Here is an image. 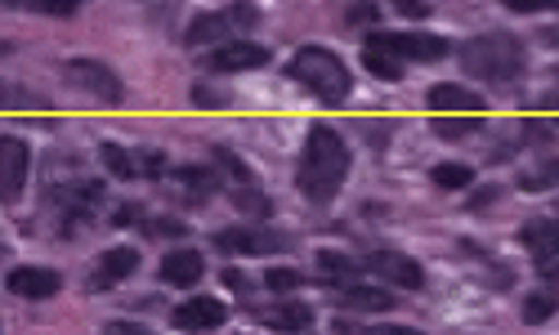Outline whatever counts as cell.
Listing matches in <instances>:
<instances>
[{
	"label": "cell",
	"instance_id": "5bb4252c",
	"mask_svg": "<svg viewBox=\"0 0 559 335\" xmlns=\"http://www.w3.org/2000/svg\"><path fill=\"white\" fill-rule=\"evenodd\" d=\"M139 273V251L134 247H108L95 264V277H90V291H108L117 282H130Z\"/></svg>",
	"mask_w": 559,
	"mask_h": 335
},
{
	"label": "cell",
	"instance_id": "e0dca14e",
	"mask_svg": "<svg viewBox=\"0 0 559 335\" xmlns=\"http://www.w3.org/2000/svg\"><path fill=\"white\" fill-rule=\"evenodd\" d=\"M255 318H260V326H273L283 335H305L313 326V309L305 300H277L273 309H260Z\"/></svg>",
	"mask_w": 559,
	"mask_h": 335
},
{
	"label": "cell",
	"instance_id": "8fae6325",
	"mask_svg": "<svg viewBox=\"0 0 559 335\" xmlns=\"http://www.w3.org/2000/svg\"><path fill=\"white\" fill-rule=\"evenodd\" d=\"M367 268L377 277H385V282H394V286H403V291H421V286H426V268L416 264L412 255H403V251H385V247L371 251Z\"/></svg>",
	"mask_w": 559,
	"mask_h": 335
},
{
	"label": "cell",
	"instance_id": "603a6c76",
	"mask_svg": "<svg viewBox=\"0 0 559 335\" xmlns=\"http://www.w3.org/2000/svg\"><path fill=\"white\" fill-rule=\"evenodd\" d=\"M362 268H367V264H354V260L341 255V251H318V273L328 277V282H345V286H354Z\"/></svg>",
	"mask_w": 559,
	"mask_h": 335
},
{
	"label": "cell",
	"instance_id": "8992f818",
	"mask_svg": "<svg viewBox=\"0 0 559 335\" xmlns=\"http://www.w3.org/2000/svg\"><path fill=\"white\" fill-rule=\"evenodd\" d=\"M367 50H385V55H394L407 68V63H439V59H448L452 40H443L435 32H371Z\"/></svg>",
	"mask_w": 559,
	"mask_h": 335
},
{
	"label": "cell",
	"instance_id": "d6a6232c",
	"mask_svg": "<svg viewBox=\"0 0 559 335\" xmlns=\"http://www.w3.org/2000/svg\"><path fill=\"white\" fill-rule=\"evenodd\" d=\"M104 335H153V331H148V326H139V322H121V318H117V322L104 326Z\"/></svg>",
	"mask_w": 559,
	"mask_h": 335
},
{
	"label": "cell",
	"instance_id": "836d02e7",
	"mask_svg": "<svg viewBox=\"0 0 559 335\" xmlns=\"http://www.w3.org/2000/svg\"><path fill=\"white\" fill-rule=\"evenodd\" d=\"M148 232H153V237H179V232H189V228H183L179 219H153Z\"/></svg>",
	"mask_w": 559,
	"mask_h": 335
},
{
	"label": "cell",
	"instance_id": "4dcf8cb0",
	"mask_svg": "<svg viewBox=\"0 0 559 335\" xmlns=\"http://www.w3.org/2000/svg\"><path fill=\"white\" fill-rule=\"evenodd\" d=\"M475 130V121H435V134H443V139H461V134H471Z\"/></svg>",
	"mask_w": 559,
	"mask_h": 335
},
{
	"label": "cell",
	"instance_id": "ffe728a7",
	"mask_svg": "<svg viewBox=\"0 0 559 335\" xmlns=\"http://www.w3.org/2000/svg\"><path fill=\"white\" fill-rule=\"evenodd\" d=\"M99 157H104V166H108V175H117V179H144V166H139V153H130V148H121V143H99Z\"/></svg>",
	"mask_w": 559,
	"mask_h": 335
},
{
	"label": "cell",
	"instance_id": "f546056e",
	"mask_svg": "<svg viewBox=\"0 0 559 335\" xmlns=\"http://www.w3.org/2000/svg\"><path fill=\"white\" fill-rule=\"evenodd\" d=\"M559 183V157L546 161L537 175H520V188H528V193H537V188H555Z\"/></svg>",
	"mask_w": 559,
	"mask_h": 335
},
{
	"label": "cell",
	"instance_id": "60d3db41",
	"mask_svg": "<svg viewBox=\"0 0 559 335\" xmlns=\"http://www.w3.org/2000/svg\"><path fill=\"white\" fill-rule=\"evenodd\" d=\"M555 10H559V0H555Z\"/></svg>",
	"mask_w": 559,
	"mask_h": 335
},
{
	"label": "cell",
	"instance_id": "ac0fdd59",
	"mask_svg": "<svg viewBox=\"0 0 559 335\" xmlns=\"http://www.w3.org/2000/svg\"><path fill=\"white\" fill-rule=\"evenodd\" d=\"M520 242H524V251H533L537 264L555 260L559 255V219H528L520 228Z\"/></svg>",
	"mask_w": 559,
	"mask_h": 335
},
{
	"label": "cell",
	"instance_id": "cb8c5ba5",
	"mask_svg": "<svg viewBox=\"0 0 559 335\" xmlns=\"http://www.w3.org/2000/svg\"><path fill=\"white\" fill-rule=\"evenodd\" d=\"M430 179H435V188H443V193H456V188H471L475 183V170L461 166V161H443V166L430 170Z\"/></svg>",
	"mask_w": 559,
	"mask_h": 335
},
{
	"label": "cell",
	"instance_id": "30bf717a",
	"mask_svg": "<svg viewBox=\"0 0 559 335\" xmlns=\"http://www.w3.org/2000/svg\"><path fill=\"white\" fill-rule=\"evenodd\" d=\"M5 291L23 296V300H50L63 291V273L59 268H45V264H19L5 277Z\"/></svg>",
	"mask_w": 559,
	"mask_h": 335
},
{
	"label": "cell",
	"instance_id": "9c48e42d",
	"mask_svg": "<svg viewBox=\"0 0 559 335\" xmlns=\"http://www.w3.org/2000/svg\"><path fill=\"white\" fill-rule=\"evenodd\" d=\"M32 179V148L19 134H0V202H19Z\"/></svg>",
	"mask_w": 559,
	"mask_h": 335
},
{
	"label": "cell",
	"instance_id": "9a60e30c",
	"mask_svg": "<svg viewBox=\"0 0 559 335\" xmlns=\"http://www.w3.org/2000/svg\"><path fill=\"white\" fill-rule=\"evenodd\" d=\"M170 179L183 188V202H189V206H206L224 188L215 166H179V170H170Z\"/></svg>",
	"mask_w": 559,
	"mask_h": 335
},
{
	"label": "cell",
	"instance_id": "ba28073f",
	"mask_svg": "<svg viewBox=\"0 0 559 335\" xmlns=\"http://www.w3.org/2000/svg\"><path fill=\"white\" fill-rule=\"evenodd\" d=\"M215 247L224 255H283V251H292V237L273 232V228H219Z\"/></svg>",
	"mask_w": 559,
	"mask_h": 335
},
{
	"label": "cell",
	"instance_id": "74e56055",
	"mask_svg": "<svg viewBox=\"0 0 559 335\" xmlns=\"http://www.w3.org/2000/svg\"><path fill=\"white\" fill-rule=\"evenodd\" d=\"M224 282L233 286V291H247V277H242L238 268H228V273H224Z\"/></svg>",
	"mask_w": 559,
	"mask_h": 335
},
{
	"label": "cell",
	"instance_id": "7c38bea8",
	"mask_svg": "<svg viewBox=\"0 0 559 335\" xmlns=\"http://www.w3.org/2000/svg\"><path fill=\"white\" fill-rule=\"evenodd\" d=\"M264 63H269V50L255 40H228V45H219V50L206 55L211 72H255Z\"/></svg>",
	"mask_w": 559,
	"mask_h": 335
},
{
	"label": "cell",
	"instance_id": "e575fe53",
	"mask_svg": "<svg viewBox=\"0 0 559 335\" xmlns=\"http://www.w3.org/2000/svg\"><path fill=\"white\" fill-rule=\"evenodd\" d=\"M134 219H144V211H139L134 202H130V206H121V211L112 215V224H117V228H126V224H134Z\"/></svg>",
	"mask_w": 559,
	"mask_h": 335
},
{
	"label": "cell",
	"instance_id": "d590c367",
	"mask_svg": "<svg viewBox=\"0 0 559 335\" xmlns=\"http://www.w3.org/2000/svg\"><path fill=\"white\" fill-rule=\"evenodd\" d=\"M394 10H399V14H407V19H426V14H435L430 5H412V0H399Z\"/></svg>",
	"mask_w": 559,
	"mask_h": 335
},
{
	"label": "cell",
	"instance_id": "44dd1931",
	"mask_svg": "<svg viewBox=\"0 0 559 335\" xmlns=\"http://www.w3.org/2000/svg\"><path fill=\"white\" fill-rule=\"evenodd\" d=\"M345 309H367V313H385L394 304L390 291H377V286H341V300Z\"/></svg>",
	"mask_w": 559,
	"mask_h": 335
},
{
	"label": "cell",
	"instance_id": "1f68e13d",
	"mask_svg": "<svg viewBox=\"0 0 559 335\" xmlns=\"http://www.w3.org/2000/svg\"><path fill=\"white\" fill-rule=\"evenodd\" d=\"M371 19H381V5H349L345 10V23H371Z\"/></svg>",
	"mask_w": 559,
	"mask_h": 335
},
{
	"label": "cell",
	"instance_id": "d4e9b609",
	"mask_svg": "<svg viewBox=\"0 0 559 335\" xmlns=\"http://www.w3.org/2000/svg\"><path fill=\"white\" fill-rule=\"evenodd\" d=\"M362 63H367L371 76H381V81H403V63L385 50H362Z\"/></svg>",
	"mask_w": 559,
	"mask_h": 335
},
{
	"label": "cell",
	"instance_id": "2e32d148",
	"mask_svg": "<svg viewBox=\"0 0 559 335\" xmlns=\"http://www.w3.org/2000/svg\"><path fill=\"white\" fill-rule=\"evenodd\" d=\"M430 112H439V117H452V112L479 117V112H488V104H484V94L465 89V85H435L430 89Z\"/></svg>",
	"mask_w": 559,
	"mask_h": 335
},
{
	"label": "cell",
	"instance_id": "f1b7e54d",
	"mask_svg": "<svg viewBox=\"0 0 559 335\" xmlns=\"http://www.w3.org/2000/svg\"><path fill=\"white\" fill-rule=\"evenodd\" d=\"M336 335H426V331H416V326H399V322H377V326H362V331H354V326L336 322Z\"/></svg>",
	"mask_w": 559,
	"mask_h": 335
},
{
	"label": "cell",
	"instance_id": "ab89813d",
	"mask_svg": "<svg viewBox=\"0 0 559 335\" xmlns=\"http://www.w3.org/2000/svg\"><path fill=\"white\" fill-rule=\"evenodd\" d=\"M542 108H550V112H559V94H546V99H542Z\"/></svg>",
	"mask_w": 559,
	"mask_h": 335
},
{
	"label": "cell",
	"instance_id": "8d00e7d4",
	"mask_svg": "<svg viewBox=\"0 0 559 335\" xmlns=\"http://www.w3.org/2000/svg\"><path fill=\"white\" fill-rule=\"evenodd\" d=\"M537 273H542L546 282H559V255H555V260H546V264H537Z\"/></svg>",
	"mask_w": 559,
	"mask_h": 335
},
{
	"label": "cell",
	"instance_id": "f35d334b",
	"mask_svg": "<svg viewBox=\"0 0 559 335\" xmlns=\"http://www.w3.org/2000/svg\"><path fill=\"white\" fill-rule=\"evenodd\" d=\"M542 40L550 45V50H559V27H542Z\"/></svg>",
	"mask_w": 559,
	"mask_h": 335
},
{
	"label": "cell",
	"instance_id": "484cf974",
	"mask_svg": "<svg viewBox=\"0 0 559 335\" xmlns=\"http://www.w3.org/2000/svg\"><path fill=\"white\" fill-rule=\"evenodd\" d=\"M264 286L273 296H292V291H300V286H305V273H296V268H269Z\"/></svg>",
	"mask_w": 559,
	"mask_h": 335
},
{
	"label": "cell",
	"instance_id": "7a4b0ae2",
	"mask_svg": "<svg viewBox=\"0 0 559 335\" xmlns=\"http://www.w3.org/2000/svg\"><path fill=\"white\" fill-rule=\"evenodd\" d=\"M456 63L465 68V76L475 81H492V85H510L520 81L528 59H524V45L510 36V32H479L471 36L456 50Z\"/></svg>",
	"mask_w": 559,
	"mask_h": 335
},
{
	"label": "cell",
	"instance_id": "3957f363",
	"mask_svg": "<svg viewBox=\"0 0 559 335\" xmlns=\"http://www.w3.org/2000/svg\"><path fill=\"white\" fill-rule=\"evenodd\" d=\"M287 72L309 94H318L328 108H341L349 99V89H354V76L345 68V59L336 50H328V45H305V50H296V59L287 63Z\"/></svg>",
	"mask_w": 559,
	"mask_h": 335
},
{
	"label": "cell",
	"instance_id": "6da1fadb",
	"mask_svg": "<svg viewBox=\"0 0 559 335\" xmlns=\"http://www.w3.org/2000/svg\"><path fill=\"white\" fill-rule=\"evenodd\" d=\"M349 179V148L345 139L332 130V125H313L305 148H300V161H296V188L309 198V202H332L341 193V183Z\"/></svg>",
	"mask_w": 559,
	"mask_h": 335
},
{
	"label": "cell",
	"instance_id": "5b68a950",
	"mask_svg": "<svg viewBox=\"0 0 559 335\" xmlns=\"http://www.w3.org/2000/svg\"><path fill=\"white\" fill-rule=\"evenodd\" d=\"M260 10L255 5H228V10H211V14H198L183 32V45L189 50H219V45L238 40L242 27H255Z\"/></svg>",
	"mask_w": 559,
	"mask_h": 335
},
{
	"label": "cell",
	"instance_id": "d6986e66",
	"mask_svg": "<svg viewBox=\"0 0 559 335\" xmlns=\"http://www.w3.org/2000/svg\"><path fill=\"white\" fill-rule=\"evenodd\" d=\"M202 273H206L202 251H170V255L162 260V282H166V286H198Z\"/></svg>",
	"mask_w": 559,
	"mask_h": 335
},
{
	"label": "cell",
	"instance_id": "52a82bcc",
	"mask_svg": "<svg viewBox=\"0 0 559 335\" xmlns=\"http://www.w3.org/2000/svg\"><path fill=\"white\" fill-rule=\"evenodd\" d=\"M63 81H68L72 89H81L85 99L104 104V108H117V104L126 99L121 76H117L108 63H99V59H68V63H63Z\"/></svg>",
	"mask_w": 559,
	"mask_h": 335
},
{
	"label": "cell",
	"instance_id": "277c9868",
	"mask_svg": "<svg viewBox=\"0 0 559 335\" xmlns=\"http://www.w3.org/2000/svg\"><path fill=\"white\" fill-rule=\"evenodd\" d=\"M108 188L104 179H68V183H55L50 188V206L59 211V232L72 237L85 219H95V211L104 206Z\"/></svg>",
	"mask_w": 559,
	"mask_h": 335
},
{
	"label": "cell",
	"instance_id": "83f0119b",
	"mask_svg": "<svg viewBox=\"0 0 559 335\" xmlns=\"http://www.w3.org/2000/svg\"><path fill=\"white\" fill-rule=\"evenodd\" d=\"M10 5H23V10H40V14H55V19H72L81 5L76 0H10Z\"/></svg>",
	"mask_w": 559,
	"mask_h": 335
},
{
	"label": "cell",
	"instance_id": "4316f807",
	"mask_svg": "<svg viewBox=\"0 0 559 335\" xmlns=\"http://www.w3.org/2000/svg\"><path fill=\"white\" fill-rule=\"evenodd\" d=\"M233 206L247 211V215H269V211H273L269 198L260 193V183H251V188H233Z\"/></svg>",
	"mask_w": 559,
	"mask_h": 335
},
{
	"label": "cell",
	"instance_id": "7402d4cb",
	"mask_svg": "<svg viewBox=\"0 0 559 335\" xmlns=\"http://www.w3.org/2000/svg\"><path fill=\"white\" fill-rule=\"evenodd\" d=\"M555 309H559V291H555V286H542V291H528V296H524L520 318H524L528 326H542L546 318H555Z\"/></svg>",
	"mask_w": 559,
	"mask_h": 335
},
{
	"label": "cell",
	"instance_id": "4fadbf2b",
	"mask_svg": "<svg viewBox=\"0 0 559 335\" xmlns=\"http://www.w3.org/2000/svg\"><path fill=\"white\" fill-rule=\"evenodd\" d=\"M170 322H175L179 331H193V335H202V331L224 326V322H228V309H224L219 300L198 296V300H183V304H175V309H170Z\"/></svg>",
	"mask_w": 559,
	"mask_h": 335
}]
</instances>
